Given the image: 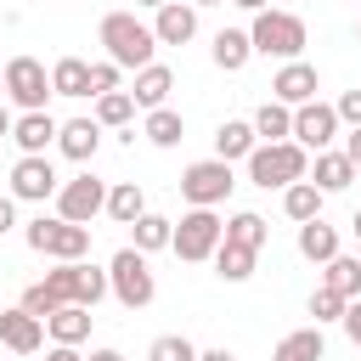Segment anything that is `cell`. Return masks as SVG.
<instances>
[{
    "mask_svg": "<svg viewBox=\"0 0 361 361\" xmlns=\"http://www.w3.org/2000/svg\"><path fill=\"white\" fill-rule=\"evenodd\" d=\"M96 39H102L107 62H113V68H130V73H141V68L152 62V51H158L152 23H141L135 11H107L102 28H96Z\"/></svg>",
    "mask_w": 361,
    "mask_h": 361,
    "instance_id": "cell-1",
    "label": "cell"
},
{
    "mask_svg": "<svg viewBox=\"0 0 361 361\" xmlns=\"http://www.w3.org/2000/svg\"><path fill=\"white\" fill-rule=\"evenodd\" d=\"M305 39H310L305 17H299V11H282V6H265V11H254V23H248V45H254V56L299 62V56H305Z\"/></svg>",
    "mask_w": 361,
    "mask_h": 361,
    "instance_id": "cell-2",
    "label": "cell"
},
{
    "mask_svg": "<svg viewBox=\"0 0 361 361\" xmlns=\"http://www.w3.org/2000/svg\"><path fill=\"white\" fill-rule=\"evenodd\" d=\"M243 164H248V180L265 186V192H271V186H293V180L310 175V152H305L299 141H259Z\"/></svg>",
    "mask_w": 361,
    "mask_h": 361,
    "instance_id": "cell-3",
    "label": "cell"
},
{
    "mask_svg": "<svg viewBox=\"0 0 361 361\" xmlns=\"http://www.w3.org/2000/svg\"><path fill=\"white\" fill-rule=\"evenodd\" d=\"M23 243L34 248V254H45V259H56V265H73V259H85L90 254V226H68V220H28L23 226Z\"/></svg>",
    "mask_w": 361,
    "mask_h": 361,
    "instance_id": "cell-4",
    "label": "cell"
},
{
    "mask_svg": "<svg viewBox=\"0 0 361 361\" xmlns=\"http://www.w3.org/2000/svg\"><path fill=\"white\" fill-rule=\"evenodd\" d=\"M107 293L124 305V310H141V305H152V293H158V276H152V265H147V254H135L130 243L107 259Z\"/></svg>",
    "mask_w": 361,
    "mask_h": 361,
    "instance_id": "cell-5",
    "label": "cell"
},
{
    "mask_svg": "<svg viewBox=\"0 0 361 361\" xmlns=\"http://www.w3.org/2000/svg\"><path fill=\"white\" fill-rule=\"evenodd\" d=\"M220 237H226V220H220L214 209H186V214L175 220V237H169V248H175L186 265H197V259H214Z\"/></svg>",
    "mask_w": 361,
    "mask_h": 361,
    "instance_id": "cell-6",
    "label": "cell"
},
{
    "mask_svg": "<svg viewBox=\"0 0 361 361\" xmlns=\"http://www.w3.org/2000/svg\"><path fill=\"white\" fill-rule=\"evenodd\" d=\"M231 186H237V175H231V164H220V158H197V164H186V175H180V197H186L192 209H220V203L231 197Z\"/></svg>",
    "mask_w": 361,
    "mask_h": 361,
    "instance_id": "cell-7",
    "label": "cell"
},
{
    "mask_svg": "<svg viewBox=\"0 0 361 361\" xmlns=\"http://www.w3.org/2000/svg\"><path fill=\"white\" fill-rule=\"evenodd\" d=\"M0 73H6V96H11L23 113H45L51 73H45V62H39V56H11Z\"/></svg>",
    "mask_w": 361,
    "mask_h": 361,
    "instance_id": "cell-8",
    "label": "cell"
},
{
    "mask_svg": "<svg viewBox=\"0 0 361 361\" xmlns=\"http://www.w3.org/2000/svg\"><path fill=\"white\" fill-rule=\"evenodd\" d=\"M102 209H107V186H102L90 169L56 186V220H68V226H90Z\"/></svg>",
    "mask_w": 361,
    "mask_h": 361,
    "instance_id": "cell-9",
    "label": "cell"
},
{
    "mask_svg": "<svg viewBox=\"0 0 361 361\" xmlns=\"http://www.w3.org/2000/svg\"><path fill=\"white\" fill-rule=\"evenodd\" d=\"M288 141H299L305 152H327L333 141H338V113H333V102H305V107H293V135Z\"/></svg>",
    "mask_w": 361,
    "mask_h": 361,
    "instance_id": "cell-10",
    "label": "cell"
},
{
    "mask_svg": "<svg viewBox=\"0 0 361 361\" xmlns=\"http://www.w3.org/2000/svg\"><path fill=\"white\" fill-rule=\"evenodd\" d=\"M56 186H62V180H56V169H51L45 152L11 164V197H17V203H45V197H56Z\"/></svg>",
    "mask_w": 361,
    "mask_h": 361,
    "instance_id": "cell-11",
    "label": "cell"
},
{
    "mask_svg": "<svg viewBox=\"0 0 361 361\" xmlns=\"http://www.w3.org/2000/svg\"><path fill=\"white\" fill-rule=\"evenodd\" d=\"M316 90H322V79H316V68L305 56L282 62L276 79H271V102H282V107H305V102H316Z\"/></svg>",
    "mask_w": 361,
    "mask_h": 361,
    "instance_id": "cell-12",
    "label": "cell"
},
{
    "mask_svg": "<svg viewBox=\"0 0 361 361\" xmlns=\"http://www.w3.org/2000/svg\"><path fill=\"white\" fill-rule=\"evenodd\" d=\"M0 344L17 355H34V350H45V322L28 316L23 305H11V310H0Z\"/></svg>",
    "mask_w": 361,
    "mask_h": 361,
    "instance_id": "cell-13",
    "label": "cell"
},
{
    "mask_svg": "<svg viewBox=\"0 0 361 361\" xmlns=\"http://www.w3.org/2000/svg\"><path fill=\"white\" fill-rule=\"evenodd\" d=\"M192 34H197V6H192V0L158 6V17H152V39H158V45H186Z\"/></svg>",
    "mask_w": 361,
    "mask_h": 361,
    "instance_id": "cell-14",
    "label": "cell"
},
{
    "mask_svg": "<svg viewBox=\"0 0 361 361\" xmlns=\"http://www.w3.org/2000/svg\"><path fill=\"white\" fill-rule=\"evenodd\" d=\"M169 90H175V73H169L164 62H147V68L135 73V85H130V102H135L141 113H152V107H169Z\"/></svg>",
    "mask_w": 361,
    "mask_h": 361,
    "instance_id": "cell-15",
    "label": "cell"
},
{
    "mask_svg": "<svg viewBox=\"0 0 361 361\" xmlns=\"http://www.w3.org/2000/svg\"><path fill=\"white\" fill-rule=\"evenodd\" d=\"M96 147H102V124H96V118H68V124L56 130V152L73 158V164H90Z\"/></svg>",
    "mask_w": 361,
    "mask_h": 361,
    "instance_id": "cell-16",
    "label": "cell"
},
{
    "mask_svg": "<svg viewBox=\"0 0 361 361\" xmlns=\"http://www.w3.org/2000/svg\"><path fill=\"white\" fill-rule=\"evenodd\" d=\"M305 180H310L322 197H333V192H344V186L355 180V164H350L344 152H333V147H327V152H316V164H310V175H305Z\"/></svg>",
    "mask_w": 361,
    "mask_h": 361,
    "instance_id": "cell-17",
    "label": "cell"
},
{
    "mask_svg": "<svg viewBox=\"0 0 361 361\" xmlns=\"http://www.w3.org/2000/svg\"><path fill=\"white\" fill-rule=\"evenodd\" d=\"M56 118L51 113H23V118H11V141L23 147V158H34V152H45L51 141H56Z\"/></svg>",
    "mask_w": 361,
    "mask_h": 361,
    "instance_id": "cell-18",
    "label": "cell"
},
{
    "mask_svg": "<svg viewBox=\"0 0 361 361\" xmlns=\"http://www.w3.org/2000/svg\"><path fill=\"white\" fill-rule=\"evenodd\" d=\"M90 322H96V316H90L85 305H62V310L45 316V333H51V344H73V350H79V344L90 338Z\"/></svg>",
    "mask_w": 361,
    "mask_h": 361,
    "instance_id": "cell-19",
    "label": "cell"
},
{
    "mask_svg": "<svg viewBox=\"0 0 361 361\" xmlns=\"http://www.w3.org/2000/svg\"><path fill=\"white\" fill-rule=\"evenodd\" d=\"M209 56H214V68H226V73H243V68H248V56H254V45H248V28H220V34H214V45H209Z\"/></svg>",
    "mask_w": 361,
    "mask_h": 361,
    "instance_id": "cell-20",
    "label": "cell"
},
{
    "mask_svg": "<svg viewBox=\"0 0 361 361\" xmlns=\"http://www.w3.org/2000/svg\"><path fill=\"white\" fill-rule=\"evenodd\" d=\"M259 141H254V124L248 118H226L220 130H214V158L220 164H237V158H248Z\"/></svg>",
    "mask_w": 361,
    "mask_h": 361,
    "instance_id": "cell-21",
    "label": "cell"
},
{
    "mask_svg": "<svg viewBox=\"0 0 361 361\" xmlns=\"http://www.w3.org/2000/svg\"><path fill=\"white\" fill-rule=\"evenodd\" d=\"M322 355H327L322 327H293V333L276 338V350H271V361H322Z\"/></svg>",
    "mask_w": 361,
    "mask_h": 361,
    "instance_id": "cell-22",
    "label": "cell"
},
{
    "mask_svg": "<svg viewBox=\"0 0 361 361\" xmlns=\"http://www.w3.org/2000/svg\"><path fill=\"white\" fill-rule=\"evenodd\" d=\"M51 96H90V62L85 56H56L51 62Z\"/></svg>",
    "mask_w": 361,
    "mask_h": 361,
    "instance_id": "cell-23",
    "label": "cell"
},
{
    "mask_svg": "<svg viewBox=\"0 0 361 361\" xmlns=\"http://www.w3.org/2000/svg\"><path fill=\"white\" fill-rule=\"evenodd\" d=\"M299 254H305L310 265H327V259L338 254V226H327V220H305V226H299Z\"/></svg>",
    "mask_w": 361,
    "mask_h": 361,
    "instance_id": "cell-24",
    "label": "cell"
},
{
    "mask_svg": "<svg viewBox=\"0 0 361 361\" xmlns=\"http://www.w3.org/2000/svg\"><path fill=\"white\" fill-rule=\"evenodd\" d=\"M322 288H333L338 299H361V259L355 254H333L322 265Z\"/></svg>",
    "mask_w": 361,
    "mask_h": 361,
    "instance_id": "cell-25",
    "label": "cell"
},
{
    "mask_svg": "<svg viewBox=\"0 0 361 361\" xmlns=\"http://www.w3.org/2000/svg\"><path fill=\"white\" fill-rule=\"evenodd\" d=\"M141 135H147L152 147H180V141H186V118H180L175 107H152V113L141 118Z\"/></svg>",
    "mask_w": 361,
    "mask_h": 361,
    "instance_id": "cell-26",
    "label": "cell"
},
{
    "mask_svg": "<svg viewBox=\"0 0 361 361\" xmlns=\"http://www.w3.org/2000/svg\"><path fill=\"white\" fill-rule=\"evenodd\" d=\"M102 214H113L118 226H135L141 214H147V192L135 186V180H118V186H107V209Z\"/></svg>",
    "mask_w": 361,
    "mask_h": 361,
    "instance_id": "cell-27",
    "label": "cell"
},
{
    "mask_svg": "<svg viewBox=\"0 0 361 361\" xmlns=\"http://www.w3.org/2000/svg\"><path fill=\"white\" fill-rule=\"evenodd\" d=\"M322 192L310 186V180H293V186H282V214L293 220V226H305V220H322Z\"/></svg>",
    "mask_w": 361,
    "mask_h": 361,
    "instance_id": "cell-28",
    "label": "cell"
},
{
    "mask_svg": "<svg viewBox=\"0 0 361 361\" xmlns=\"http://www.w3.org/2000/svg\"><path fill=\"white\" fill-rule=\"evenodd\" d=\"M169 237H175V220H164V214H152V209L130 226V248H135V254H158V248H169Z\"/></svg>",
    "mask_w": 361,
    "mask_h": 361,
    "instance_id": "cell-29",
    "label": "cell"
},
{
    "mask_svg": "<svg viewBox=\"0 0 361 361\" xmlns=\"http://www.w3.org/2000/svg\"><path fill=\"white\" fill-rule=\"evenodd\" d=\"M248 124H254V141H288V135H293V107L259 102V113H254Z\"/></svg>",
    "mask_w": 361,
    "mask_h": 361,
    "instance_id": "cell-30",
    "label": "cell"
},
{
    "mask_svg": "<svg viewBox=\"0 0 361 361\" xmlns=\"http://www.w3.org/2000/svg\"><path fill=\"white\" fill-rule=\"evenodd\" d=\"M265 237H271V226H265V214H254V209H237L231 220H226V243H237V248H265Z\"/></svg>",
    "mask_w": 361,
    "mask_h": 361,
    "instance_id": "cell-31",
    "label": "cell"
},
{
    "mask_svg": "<svg viewBox=\"0 0 361 361\" xmlns=\"http://www.w3.org/2000/svg\"><path fill=\"white\" fill-rule=\"evenodd\" d=\"M254 259H259L254 248H237V243L220 237V248H214V276H220V282H248V276H254Z\"/></svg>",
    "mask_w": 361,
    "mask_h": 361,
    "instance_id": "cell-32",
    "label": "cell"
},
{
    "mask_svg": "<svg viewBox=\"0 0 361 361\" xmlns=\"http://www.w3.org/2000/svg\"><path fill=\"white\" fill-rule=\"evenodd\" d=\"M130 118H135L130 90H107V96H96V124H102V130H130Z\"/></svg>",
    "mask_w": 361,
    "mask_h": 361,
    "instance_id": "cell-33",
    "label": "cell"
},
{
    "mask_svg": "<svg viewBox=\"0 0 361 361\" xmlns=\"http://www.w3.org/2000/svg\"><path fill=\"white\" fill-rule=\"evenodd\" d=\"M39 288H45L56 305H73V299H79V259H73V265H56V271H45V282H39Z\"/></svg>",
    "mask_w": 361,
    "mask_h": 361,
    "instance_id": "cell-34",
    "label": "cell"
},
{
    "mask_svg": "<svg viewBox=\"0 0 361 361\" xmlns=\"http://www.w3.org/2000/svg\"><path fill=\"white\" fill-rule=\"evenodd\" d=\"M147 361H197V344L186 333H164V338H152Z\"/></svg>",
    "mask_w": 361,
    "mask_h": 361,
    "instance_id": "cell-35",
    "label": "cell"
},
{
    "mask_svg": "<svg viewBox=\"0 0 361 361\" xmlns=\"http://www.w3.org/2000/svg\"><path fill=\"white\" fill-rule=\"evenodd\" d=\"M102 299H107V271H96V265H85V259H79V299H73V305L96 310Z\"/></svg>",
    "mask_w": 361,
    "mask_h": 361,
    "instance_id": "cell-36",
    "label": "cell"
},
{
    "mask_svg": "<svg viewBox=\"0 0 361 361\" xmlns=\"http://www.w3.org/2000/svg\"><path fill=\"white\" fill-rule=\"evenodd\" d=\"M344 305H350V299H338L333 288H316V293H310V316H316V327L338 322V316H344Z\"/></svg>",
    "mask_w": 361,
    "mask_h": 361,
    "instance_id": "cell-37",
    "label": "cell"
},
{
    "mask_svg": "<svg viewBox=\"0 0 361 361\" xmlns=\"http://www.w3.org/2000/svg\"><path fill=\"white\" fill-rule=\"evenodd\" d=\"M118 73H124V68H113L107 56H102V62H90V96H107V90H118Z\"/></svg>",
    "mask_w": 361,
    "mask_h": 361,
    "instance_id": "cell-38",
    "label": "cell"
},
{
    "mask_svg": "<svg viewBox=\"0 0 361 361\" xmlns=\"http://www.w3.org/2000/svg\"><path fill=\"white\" fill-rule=\"evenodd\" d=\"M23 310H28V316H39V322H45V316H51V310H62V305H56V299H51V293H45V288H39V282H34V288H23Z\"/></svg>",
    "mask_w": 361,
    "mask_h": 361,
    "instance_id": "cell-39",
    "label": "cell"
},
{
    "mask_svg": "<svg viewBox=\"0 0 361 361\" xmlns=\"http://www.w3.org/2000/svg\"><path fill=\"white\" fill-rule=\"evenodd\" d=\"M333 113H338V124H350V130H361V90H344V96L333 102Z\"/></svg>",
    "mask_w": 361,
    "mask_h": 361,
    "instance_id": "cell-40",
    "label": "cell"
},
{
    "mask_svg": "<svg viewBox=\"0 0 361 361\" xmlns=\"http://www.w3.org/2000/svg\"><path fill=\"white\" fill-rule=\"evenodd\" d=\"M338 327H344V338H350V344L361 350V299H350V305H344V316H338Z\"/></svg>",
    "mask_w": 361,
    "mask_h": 361,
    "instance_id": "cell-41",
    "label": "cell"
},
{
    "mask_svg": "<svg viewBox=\"0 0 361 361\" xmlns=\"http://www.w3.org/2000/svg\"><path fill=\"white\" fill-rule=\"evenodd\" d=\"M11 226H17V197H11V192H6V197H0V237H6V231H11Z\"/></svg>",
    "mask_w": 361,
    "mask_h": 361,
    "instance_id": "cell-42",
    "label": "cell"
},
{
    "mask_svg": "<svg viewBox=\"0 0 361 361\" xmlns=\"http://www.w3.org/2000/svg\"><path fill=\"white\" fill-rule=\"evenodd\" d=\"M338 152H344V158H350V164H355V175H361V130H350V135H344V147H338Z\"/></svg>",
    "mask_w": 361,
    "mask_h": 361,
    "instance_id": "cell-43",
    "label": "cell"
},
{
    "mask_svg": "<svg viewBox=\"0 0 361 361\" xmlns=\"http://www.w3.org/2000/svg\"><path fill=\"white\" fill-rule=\"evenodd\" d=\"M45 361H85V355H79L73 344H51V350H45Z\"/></svg>",
    "mask_w": 361,
    "mask_h": 361,
    "instance_id": "cell-44",
    "label": "cell"
},
{
    "mask_svg": "<svg viewBox=\"0 0 361 361\" xmlns=\"http://www.w3.org/2000/svg\"><path fill=\"white\" fill-rule=\"evenodd\" d=\"M197 361H237V355H231V350L220 344V350H197Z\"/></svg>",
    "mask_w": 361,
    "mask_h": 361,
    "instance_id": "cell-45",
    "label": "cell"
},
{
    "mask_svg": "<svg viewBox=\"0 0 361 361\" xmlns=\"http://www.w3.org/2000/svg\"><path fill=\"white\" fill-rule=\"evenodd\" d=\"M85 361H124V355H118V350H90Z\"/></svg>",
    "mask_w": 361,
    "mask_h": 361,
    "instance_id": "cell-46",
    "label": "cell"
},
{
    "mask_svg": "<svg viewBox=\"0 0 361 361\" xmlns=\"http://www.w3.org/2000/svg\"><path fill=\"white\" fill-rule=\"evenodd\" d=\"M231 6H243V11H265L271 0H231Z\"/></svg>",
    "mask_w": 361,
    "mask_h": 361,
    "instance_id": "cell-47",
    "label": "cell"
},
{
    "mask_svg": "<svg viewBox=\"0 0 361 361\" xmlns=\"http://www.w3.org/2000/svg\"><path fill=\"white\" fill-rule=\"evenodd\" d=\"M0 135H11V113H6V102H0Z\"/></svg>",
    "mask_w": 361,
    "mask_h": 361,
    "instance_id": "cell-48",
    "label": "cell"
},
{
    "mask_svg": "<svg viewBox=\"0 0 361 361\" xmlns=\"http://www.w3.org/2000/svg\"><path fill=\"white\" fill-rule=\"evenodd\" d=\"M350 226H355V259H361V209H355V220H350Z\"/></svg>",
    "mask_w": 361,
    "mask_h": 361,
    "instance_id": "cell-49",
    "label": "cell"
},
{
    "mask_svg": "<svg viewBox=\"0 0 361 361\" xmlns=\"http://www.w3.org/2000/svg\"><path fill=\"white\" fill-rule=\"evenodd\" d=\"M135 6H147V11H158V6H169V0H135Z\"/></svg>",
    "mask_w": 361,
    "mask_h": 361,
    "instance_id": "cell-50",
    "label": "cell"
},
{
    "mask_svg": "<svg viewBox=\"0 0 361 361\" xmlns=\"http://www.w3.org/2000/svg\"><path fill=\"white\" fill-rule=\"evenodd\" d=\"M192 6H226V0H192Z\"/></svg>",
    "mask_w": 361,
    "mask_h": 361,
    "instance_id": "cell-51",
    "label": "cell"
},
{
    "mask_svg": "<svg viewBox=\"0 0 361 361\" xmlns=\"http://www.w3.org/2000/svg\"><path fill=\"white\" fill-rule=\"evenodd\" d=\"M0 102H6V73H0Z\"/></svg>",
    "mask_w": 361,
    "mask_h": 361,
    "instance_id": "cell-52",
    "label": "cell"
},
{
    "mask_svg": "<svg viewBox=\"0 0 361 361\" xmlns=\"http://www.w3.org/2000/svg\"><path fill=\"white\" fill-rule=\"evenodd\" d=\"M355 39H361V23H355Z\"/></svg>",
    "mask_w": 361,
    "mask_h": 361,
    "instance_id": "cell-53",
    "label": "cell"
},
{
    "mask_svg": "<svg viewBox=\"0 0 361 361\" xmlns=\"http://www.w3.org/2000/svg\"><path fill=\"white\" fill-rule=\"evenodd\" d=\"M0 141H6V135H0Z\"/></svg>",
    "mask_w": 361,
    "mask_h": 361,
    "instance_id": "cell-54",
    "label": "cell"
}]
</instances>
